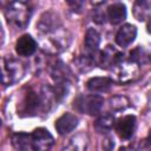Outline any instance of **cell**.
<instances>
[{"instance_id": "obj_1", "label": "cell", "mask_w": 151, "mask_h": 151, "mask_svg": "<svg viewBox=\"0 0 151 151\" xmlns=\"http://www.w3.org/2000/svg\"><path fill=\"white\" fill-rule=\"evenodd\" d=\"M103 103V98L98 94L80 96L74 101V107H77L80 112H85L87 114H96L100 111Z\"/></svg>"}, {"instance_id": "obj_2", "label": "cell", "mask_w": 151, "mask_h": 151, "mask_svg": "<svg viewBox=\"0 0 151 151\" xmlns=\"http://www.w3.org/2000/svg\"><path fill=\"white\" fill-rule=\"evenodd\" d=\"M32 149L34 151H50L54 144L52 134L44 127L35 129L32 133Z\"/></svg>"}, {"instance_id": "obj_3", "label": "cell", "mask_w": 151, "mask_h": 151, "mask_svg": "<svg viewBox=\"0 0 151 151\" xmlns=\"http://www.w3.org/2000/svg\"><path fill=\"white\" fill-rule=\"evenodd\" d=\"M136 129V117L132 114L125 116L117 120L116 123V131L123 139H129L132 137Z\"/></svg>"}, {"instance_id": "obj_4", "label": "cell", "mask_w": 151, "mask_h": 151, "mask_svg": "<svg viewBox=\"0 0 151 151\" xmlns=\"http://www.w3.org/2000/svg\"><path fill=\"white\" fill-rule=\"evenodd\" d=\"M137 37V28L136 26L131 25V24H126L123 27L119 28V31L116 34V42L122 46V47H126L130 44L133 42V40Z\"/></svg>"}, {"instance_id": "obj_5", "label": "cell", "mask_w": 151, "mask_h": 151, "mask_svg": "<svg viewBox=\"0 0 151 151\" xmlns=\"http://www.w3.org/2000/svg\"><path fill=\"white\" fill-rule=\"evenodd\" d=\"M37 50V42L35 40L28 35V34H24L21 35L17 44H15V51L21 57H28V55H32Z\"/></svg>"}, {"instance_id": "obj_6", "label": "cell", "mask_w": 151, "mask_h": 151, "mask_svg": "<svg viewBox=\"0 0 151 151\" xmlns=\"http://www.w3.org/2000/svg\"><path fill=\"white\" fill-rule=\"evenodd\" d=\"M78 117L72 113H64L55 120V130L59 134H66L71 132L78 125Z\"/></svg>"}, {"instance_id": "obj_7", "label": "cell", "mask_w": 151, "mask_h": 151, "mask_svg": "<svg viewBox=\"0 0 151 151\" xmlns=\"http://www.w3.org/2000/svg\"><path fill=\"white\" fill-rule=\"evenodd\" d=\"M86 85L90 91L101 93V92H107L111 88L112 80L106 77H96V78H91Z\"/></svg>"}, {"instance_id": "obj_8", "label": "cell", "mask_w": 151, "mask_h": 151, "mask_svg": "<svg viewBox=\"0 0 151 151\" xmlns=\"http://www.w3.org/2000/svg\"><path fill=\"white\" fill-rule=\"evenodd\" d=\"M107 18H109L110 22L113 24V25H117V24L122 22L126 18L125 5H123L120 2H117V4H113V5L109 6V8H107Z\"/></svg>"}, {"instance_id": "obj_9", "label": "cell", "mask_w": 151, "mask_h": 151, "mask_svg": "<svg viewBox=\"0 0 151 151\" xmlns=\"http://www.w3.org/2000/svg\"><path fill=\"white\" fill-rule=\"evenodd\" d=\"M85 48L90 54H93L97 52L99 44H100V35L94 28H88L85 34Z\"/></svg>"}, {"instance_id": "obj_10", "label": "cell", "mask_w": 151, "mask_h": 151, "mask_svg": "<svg viewBox=\"0 0 151 151\" xmlns=\"http://www.w3.org/2000/svg\"><path fill=\"white\" fill-rule=\"evenodd\" d=\"M12 143L15 149L20 151H27L32 147V136L24 132H18L12 136Z\"/></svg>"}, {"instance_id": "obj_11", "label": "cell", "mask_w": 151, "mask_h": 151, "mask_svg": "<svg viewBox=\"0 0 151 151\" xmlns=\"http://www.w3.org/2000/svg\"><path fill=\"white\" fill-rule=\"evenodd\" d=\"M40 106V98L34 92H28L24 101V112L26 114H35Z\"/></svg>"}, {"instance_id": "obj_12", "label": "cell", "mask_w": 151, "mask_h": 151, "mask_svg": "<svg viewBox=\"0 0 151 151\" xmlns=\"http://www.w3.org/2000/svg\"><path fill=\"white\" fill-rule=\"evenodd\" d=\"M113 126V118L111 116H104V117H100L96 124H94V127L100 131V132H105V131H109L111 127Z\"/></svg>"}, {"instance_id": "obj_13", "label": "cell", "mask_w": 151, "mask_h": 151, "mask_svg": "<svg viewBox=\"0 0 151 151\" xmlns=\"http://www.w3.org/2000/svg\"><path fill=\"white\" fill-rule=\"evenodd\" d=\"M136 151H151V145L147 143V140H140L139 146L136 149Z\"/></svg>"}, {"instance_id": "obj_14", "label": "cell", "mask_w": 151, "mask_h": 151, "mask_svg": "<svg viewBox=\"0 0 151 151\" xmlns=\"http://www.w3.org/2000/svg\"><path fill=\"white\" fill-rule=\"evenodd\" d=\"M119 151H127V150H126L125 147H120V149H119Z\"/></svg>"}]
</instances>
